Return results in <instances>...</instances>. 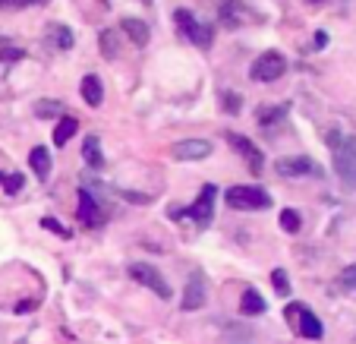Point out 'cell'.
<instances>
[{"mask_svg": "<svg viewBox=\"0 0 356 344\" xmlns=\"http://www.w3.org/2000/svg\"><path fill=\"white\" fill-rule=\"evenodd\" d=\"M41 228H47V230H54V234H60V237H70V234H67V230H63V228H60V224H57V221H54V218H41Z\"/></svg>", "mask_w": 356, "mask_h": 344, "instance_id": "f546056e", "label": "cell"}, {"mask_svg": "<svg viewBox=\"0 0 356 344\" xmlns=\"http://www.w3.org/2000/svg\"><path fill=\"white\" fill-rule=\"evenodd\" d=\"M240 313H243V316H262V313H265V297L259 294L256 288H246V290H243Z\"/></svg>", "mask_w": 356, "mask_h": 344, "instance_id": "9a60e30c", "label": "cell"}, {"mask_svg": "<svg viewBox=\"0 0 356 344\" xmlns=\"http://www.w3.org/2000/svg\"><path fill=\"white\" fill-rule=\"evenodd\" d=\"M98 45H101V51H104V57H111V61H114L117 51H120V45H117V32H101Z\"/></svg>", "mask_w": 356, "mask_h": 344, "instance_id": "44dd1931", "label": "cell"}, {"mask_svg": "<svg viewBox=\"0 0 356 344\" xmlns=\"http://www.w3.org/2000/svg\"><path fill=\"white\" fill-rule=\"evenodd\" d=\"M170 155L177 162H202V158L211 155V142L209 139H183L170 146Z\"/></svg>", "mask_w": 356, "mask_h": 344, "instance_id": "9c48e42d", "label": "cell"}, {"mask_svg": "<svg viewBox=\"0 0 356 344\" xmlns=\"http://www.w3.org/2000/svg\"><path fill=\"white\" fill-rule=\"evenodd\" d=\"M82 155H86L88 168H101V164H104V155L98 152V136H88L86 146H82Z\"/></svg>", "mask_w": 356, "mask_h": 344, "instance_id": "ffe728a7", "label": "cell"}, {"mask_svg": "<svg viewBox=\"0 0 356 344\" xmlns=\"http://www.w3.org/2000/svg\"><path fill=\"white\" fill-rule=\"evenodd\" d=\"M328 146H334V171L343 180V187H356V136L341 139L337 133L328 136Z\"/></svg>", "mask_w": 356, "mask_h": 344, "instance_id": "6da1fadb", "label": "cell"}, {"mask_svg": "<svg viewBox=\"0 0 356 344\" xmlns=\"http://www.w3.org/2000/svg\"><path fill=\"white\" fill-rule=\"evenodd\" d=\"M287 319H290V322H296V331H300L302 338H309V341H318V338L325 335L322 322H318V316L309 310V306L290 304V306H287Z\"/></svg>", "mask_w": 356, "mask_h": 344, "instance_id": "277c9868", "label": "cell"}, {"mask_svg": "<svg viewBox=\"0 0 356 344\" xmlns=\"http://www.w3.org/2000/svg\"><path fill=\"white\" fill-rule=\"evenodd\" d=\"M57 111H60L57 102H38V117H51V114H57Z\"/></svg>", "mask_w": 356, "mask_h": 344, "instance_id": "4316f807", "label": "cell"}, {"mask_svg": "<svg viewBox=\"0 0 356 344\" xmlns=\"http://www.w3.org/2000/svg\"><path fill=\"white\" fill-rule=\"evenodd\" d=\"M76 215H79V221L88 224V228H98V224L104 221V212H101V205L95 203V196L88 193V189H79V209H76Z\"/></svg>", "mask_w": 356, "mask_h": 344, "instance_id": "7c38bea8", "label": "cell"}, {"mask_svg": "<svg viewBox=\"0 0 356 344\" xmlns=\"http://www.w3.org/2000/svg\"><path fill=\"white\" fill-rule=\"evenodd\" d=\"M174 22H177V29L183 32V38H189L195 47H211V38H215V35H211V29L202 26V22H195L189 10H177Z\"/></svg>", "mask_w": 356, "mask_h": 344, "instance_id": "5b68a950", "label": "cell"}, {"mask_svg": "<svg viewBox=\"0 0 356 344\" xmlns=\"http://www.w3.org/2000/svg\"><path fill=\"white\" fill-rule=\"evenodd\" d=\"M284 114H287V108H275V104H268L265 111H259V120H262L265 127H271V123H275L277 117H284Z\"/></svg>", "mask_w": 356, "mask_h": 344, "instance_id": "484cf974", "label": "cell"}, {"mask_svg": "<svg viewBox=\"0 0 356 344\" xmlns=\"http://www.w3.org/2000/svg\"><path fill=\"white\" fill-rule=\"evenodd\" d=\"M129 278H133V281H139L142 288H148V290H158V297H164V300L170 297V288L164 284L161 272H155V265L133 263V265H129Z\"/></svg>", "mask_w": 356, "mask_h": 344, "instance_id": "52a82bcc", "label": "cell"}, {"mask_svg": "<svg viewBox=\"0 0 356 344\" xmlns=\"http://www.w3.org/2000/svg\"><path fill=\"white\" fill-rule=\"evenodd\" d=\"M47 47H54V51L73 47V32H70L67 26H51L47 29Z\"/></svg>", "mask_w": 356, "mask_h": 344, "instance_id": "2e32d148", "label": "cell"}, {"mask_svg": "<svg viewBox=\"0 0 356 344\" xmlns=\"http://www.w3.org/2000/svg\"><path fill=\"white\" fill-rule=\"evenodd\" d=\"M337 284H341V290L353 294V290H356V265H347V269L337 275Z\"/></svg>", "mask_w": 356, "mask_h": 344, "instance_id": "7402d4cb", "label": "cell"}, {"mask_svg": "<svg viewBox=\"0 0 356 344\" xmlns=\"http://www.w3.org/2000/svg\"><path fill=\"white\" fill-rule=\"evenodd\" d=\"M281 228L287 230V234H296V230H300V215H296L293 209H284L281 212Z\"/></svg>", "mask_w": 356, "mask_h": 344, "instance_id": "d4e9b609", "label": "cell"}, {"mask_svg": "<svg viewBox=\"0 0 356 344\" xmlns=\"http://www.w3.org/2000/svg\"><path fill=\"white\" fill-rule=\"evenodd\" d=\"M29 164H32V171L38 177H47V171H51V155H47L44 146H35V149L29 152Z\"/></svg>", "mask_w": 356, "mask_h": 344, "instance_id": "ac0fdd59", "label": "cell"}, {"mask_svg": "<svg viewBox=\"0 0 356 344\" xmlns=\"http://www.w3.org/2000/svg\"><path fill=\"white\" fill-rule=\"evenodd\" d=\"M309 3H322V0H309Z\"/></svg>", "mask_w": 356, "mask_h": 344, "instance_id": "1f68e13d", "label": "cell"}, {"mask_svg": "<svg viewBox=\"0 0 356 344\" xmlns=\"http://www.w3.org/2000/svg\"><path fill=\"white\" fill-rule=\"evenodd\" d=\"M277 174L281 177H306V174H318V168L306 155H293V158H281V162H277Z\"/></svg>", "mask_w": 356, "mask_h": 344, "instance_id": "4fadbf2b", "label": "cell"}, {"mask_svg": "<svg viewBox=\"0 0 356 344\" xmlns=\"http://www.w3.org/2000/svg\"><path fill=\"white\" fill-rule=\"evenodd\" d=\"M284 70H287L284 54H277V51H265V54L252 63V70H249V73H252V79H256V82H275V79H281Z\"/></svg>", "mask_w": 356, "mask_h": 344, "instance_id": "8992f818", "label": "cell"}, {"mask_svg": "<svg viewBox=\"0 0 356 344\" xmlns=\"http://www.w3.org/2000/svg\"><path fill=\"white\" fill-rule=\"evenodd\" d=\"M271 281H275V290L281 297H290V281H287V272L284 269H275L271 272Z\"/></svg>", "mask_w": 356, "mask_h": 344, "instance_id": "cb8c5ba5", "label": "cell"}, {"mask_svg": "<svg viewBox=\"0 0 356 344\" xmlns=\"http://www.w3.org/2000/svg\"><path fill=\"white\" fill-rule=\"evenodd\" d=\"M82 98H86L92 108H98V104H101V98H104V88H101L98 76H86V79H82Z\"/></svg>", "mask_w": 356, "mask_h": 344, "instance_id": "e0dca14e", "label": "cell"}, {"mask_svg": "<svg viewBox=\"0 0 356 344\" xmlns=\"http://www.w3.org/2000/svg\"><path fill=\"white\" fill-rule=\"evenodd\" d=\"M0 57H7V61H19V57H22V51H3V54H0Z\"/></svg>", "mask_w": 356, "mask_h": 344, "instance_id": "4dcf8cb0", "label": "cell"}, {"mask_svg": "<svg viewBox=\"0 0 356 344\" xmlns=\"http://www.w3.org/2000/svg\"><path fill=\"white\" fill-rule=\"evenodd\" d=\"M252 19H256V16H252V10H249L243 0H224L221 3V22L227 29H240Z\"/></svg>", "mask_w": 356, "mask_h": 344, "instance_id": "30bf717a", "label": "cell"}, {"mask_svg": "<svg viewBox=\"0 0 356 344\" xmlns=\"http://www.w3.org/2000/svg\"><path fill=\"white\" fill-rule=\"evenodd\" d=\"M32 0H0V10H22V7H29Z\"/></svg>", "mask_w": 356, "mask_h": 344, "instance_id": "f1b7e54d", "label": "cell"}, {"mask_svg": "<svg viewBox=\"0 0 356 344\" xmlns=\"http://www.w3.org/2000/svg\"><path fill=\"white\" fill-rule=\"evenodd\" d=\"M227 205L236 212H256V209H268L271 199L259 187H234L227 189Z\"/></svg>", "mask_w": 356, "mask_h": 344, "instance_id": "7a4b0ae2", "label": "cell"}, {"mask_svg": "<svg viewBox=\"0 0 356 344\" xmlns=\"http://www.w3.org/2000/svg\"><path fill=\"white\" fill-rule=\"evenodd\" d=\"M76 130H79V123H76L73 117H63V120L54 127V146H67V142L76 136Z\"/></svg>", "mask_w": 356, "mask_h": 344, "instance_id": "d6986e66", "label": "cell"}, {"mask_svg": "<svg viewBox=\"0 0 356 344\" xmlns=\"http://www.w3.org/2000/svg\"><path fill=\"white\" fill-rule=\"evenodd\" d=\"M180 306L186 313L202 310V306H205V272H202V269L189 272V281H186V290H183Z\"/></svg>", "mask_w": 356, "mask_h": 344, "instance_id": "ba28073f", "label": "cell"}, {"mask_svg": "<svg viewBox=\"0 0 356 344\" xmlns=\"http://www.w3.org/2000/svg\"><path fill=\"white\" fill-rule=\"evenodd\" d=\"M227 139H230V146H234V149L243 155V162H246V168L252 171V174H259L265 162H262V152L256 149V142H249L246 136H230V133H227Z\"/></svg>", "mask_w": 356, "mask_h": 344, "instance_id": "8fae6325", "label": "cell"}, {"mask_svg": "<svg viewBox=\"0 0 356 344\" xmlns=\"http://www.w3.org/2000/svg\"><path fill=\"white\" fill-rule=\"evenodd\" d=\"M224 104H227V108L224 111H230V114H236V111H240V95H224Z\"/></svg>", "mask_w": 356, "mask_h": 344, "instance_id": "83f0119b", "label": "cell"}, {"mask_svg": "<svg viewBox=\"0 0 356 344\" xmlns=\"http://www.w3.org/2000/svg\"><path fill=\"white\" fill-rule=\"evenodd\" d=\"M22 183H26V177L22 174H0V187L7 189V193H19Z\"/></svg>", "mask_w": 356, "mask_h": 344, "instance_id": "603a6c76", "label": "cell"}, {"mask_svg": "<svg viewBox=\"0 0 356 344\" xmlns=\"http://www.w3.org/2000/svg\"><path fill=\"white\" fill-rule=\"evenodd\" d=\"M215 196H218V189L211 187H205L199 193V199H195L193 205H186V209H180V205H174L170 209V218H183V215H189V218H195L199 224H209L211 221V215H215Z\"/></svg>", "mask_w": 356, "mask_h": 344, "instance_id": "3957f363", "label": "cell"}, {"mask_svg": "<svg viewBox=\"0 0 356 344\" xmlns=\"http://www.w3.org/2000/svg\"><path fill=\"white\" fill-rule=\"evenodd\" d=\"M120 29L129 35V41H133V45H139V47H145V45H148V38H152L148 26H145L142 19H136V16H127V19L120 22Z\"/></svg>", "mask_w": 356, "mask_h": 344, "instance_id": "5bb4252c", "label": "cell"}]
</instances>
